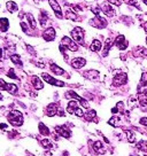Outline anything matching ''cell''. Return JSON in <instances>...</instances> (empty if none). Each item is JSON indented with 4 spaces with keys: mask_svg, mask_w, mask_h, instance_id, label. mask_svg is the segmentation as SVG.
Wrapping results in <instances>:
<instances>
[{
    "mask_svg": "<svg viewBox=\"0 0 147 156\" xmlns=\"http://www.w3.org/2000/svg\"><path fill=\"white\" fill-rule=\"evenodd\" d=\"M7 76L9 77V78H12V79H17V77H16V75H15V70L12 68V69H9V71L7 72Z\"/></svg>",
    "mask_w": 147,
    "mask_h": 156,
    "instance_id": "obj_35",
    "label": "cell"
},
{
    "mask_svg": "<svg viewBox=\"0 0 147 156\" xmlns=\"http://www.w3.org/2000/svg\"><path fill=\"white\" fill-rule=\"evenodd\" d=\"M48 3H49V5H51V7H52V9L54 11V13H55V15L59 17V18H62L63 17V14H62V11H61V7L59 6V4L55 1V0H48Z\"/></svg>",
    "mask_w": 147,
    "mask_h": 156,
    "instance_id": "obj_11",
    "label": "cell"
},
{
    "mask_svg": "<svg viewBox=\"0 0 147 156\" xmlns=\"http://www.w3.org/2000/svg\"><path fill=\"white\" fill-rule=\"evenodd\" d=\"M84 76H85L86 78H89V79H96V78H98L99 72L96 71V70H89V71L84 72Z\"/></svg>",
    "mask_w": 147,
    "mask_h": 156,
    "instance_id": "obj_22",
    "label": "cell"
},
{
    "mask_svg": "<svg viewBox=\"0 0 147 156\" xmlns=\"http://www.w3.org/2000/svg\"><path fill=\"white\" fill-rule=\"evenodd\" d=\"M146 43H147V38H146Z\"/></svg>",
    "mask_w": 147,
    "mask_h": 156,
    "instance_id": "obj_51",
    "label": "cell"
},
{
    "mask_svg": "<svg viewBox=\"0 0 147 156\" xmlns=\"http://www.w3.org/2000/svg\"><path fill=\"white\" fill-rule=\"evenodd\" d=\"M128 80V76L127 74H120V75H116L113 79V84L114 86H121V85H124Z\"/></svg>",
    "mask_w": 147,
    "mask_h": 156,
    "instance_id": "obj_7",
    "label": "cell"
},
{
    "mask_svg": "<svg viewBox=\"0 0 147 156\" xmlns=\"http://www.w3.org/2000/svg\"><path fill=\"white\" fill-rule=\"evenodd\" d=\"M66 98L67 99H75V100H77V101H79L80 102V105L84 107V108H89L90 107V105H89V102H87L86 100H84L83 98H80L76 92H74V91H68L67 93H66Z\"/></svg>",
    "mask_w": 147,
    "mask_h": 156,
    "instance_id": "obj_3",
    "label": "cell"
},
{
    "mask_svg": "<svg viewBox=\"0 0 147 156\" xmlns=\"http://www.w3.org/2000/svg\"><path fill=\"white\" fill-rule=\"evenodd\" d=\"M115 45L117 46V48H119V49L124 51V49L128 47V41L125 40L124 36L121 35V36H119V37H117V38L115 39Z\"/></svg>",
    "mask_w": 147,
    "mask_h": 156,
    "instance_id": "obj_10",
    "label": "cell"
},
{
    "mask_svg": "<svg viewBox=\"0 0 147 156\" xmlns=\"http://www.w3.org/2000/svg\"><path fill=\"white\" fill-rule=\"evenodd\" d=\"M3 56V51H1V48H0V57Z\"/></svg>",
    "mask_w": 147,
    "mask_h": 156,
    "instance_id": "obj_47",
    "label": "cell"
},
{
    "mask_svg": "<svg viewBox=\"0 0 147 156\" xmlns=\"http://www.w3.org/2000/svg\"><path fill=\"white\" fill-rule=\"evenodd\" d=\"M39 21H40V24L42 25H45L46 22H47V13L45 11H42L40 13V16H39Z\"/></svg>",
    "mask_w": 147,
    "mask_h": 156,
    "instance_id": "obj_32",
    "label": "cell"
},
{
    "mask_svg": "<svg viewBox=\"0 0 147 156\" xmlns=\"http://www.w3.org/2000/svg\"><path fill=\"white\" fill-rule=\"evenodd\" d=\"M11 60H12L13 63H15L16 66L22 67V62H21V59H20V56H18V55H16V54L11 55Z\"/></svg>",
    "mask_w": 147,
    "mask_h": 156,
    "instance_id": "obj_30",
    "label": "cell"
},
{
    "mask_svg": "<svg viewBox=\"0 0 147 156\" xmlns=\"http://www.w3.org/2000/svg\"><path fill=\"white\" fill-rule=\"evenodd\" d=\"M3 99H4V97L1 95V93H0V100H3Z\"/></svg>",
    "mask_w": 147,
    "mask_h": 156,
    "instance_id": "obj_48",
    "label": "cell"
},
{
    "mask_svg": "<svg viewBox=\"0 0 147 156\" xmlns=\"http://www.w3.org/2000/svg\"><path fill=\"white\" fill-rule=\"evenodd\" d=\"M38 128H39V132H40V134H43V136H49V134H51L49 129H48L47 126H45V124H44V123H39Z\"/></svg>",
    "mask_w": 147,
    "mask_h": 156,
    "instance_id": "obj_23",
    "label": "cell"
},
{
    "mask_svg": "<svg viewBox=\"0 0 147 156\" xmlns=\"http://www.w3.org/2000/svg\"><path fill=\"white\" fill-rule=\"evenodd\" d=\"M66 18L76 21V20H77V15H76V13H75L73 9H68V11L66 12Z\"/></svg>",
    "mask_w": 147,
    "mask_h": 156,
    "instance_id": "obj_27",
    "label": "cell"
},
{
    "mask_svg": "<svg viewBox=\"0 0 147 156\" xmlns=\"http://www.w3.org/2000/svg\"><path fill=\"white\" fill-rule=\"evenodd\" d=\"M55 131L59 136H61L62 138H66V139H69L71 137V131L68 126L66 125H60V126H55Z\"/></svg>",
    "mask_w": 147,
    "mask_h": 156,
    "instance_id": "obj_5",
    "label": "cell"
},
{
    "mask_svg": "<svg viewBox=\"0 0 147 156\" xmlns=\"http://www.w3.org/2000/svg\"><path fill=\"white\" fill-rule=\"evenodd\" d=\"M71 37L73 39L79 44V45H84V30L79 26L75 28L73 31H71Z\"/></svg>",
    "mask_w": 147,
    "mask_h": 156,
    "instance_id": "obj_2",
    "label": "cell"
},
{
    "mask_svg": "<svg viewBox=\"0 0 147 156\" xmlns=\"http://www.w3.org/2000/svg\"><path fill=\"white\" fill-rule=\"evenodd\" d=\"M6 91H7L8 93H11V94H15V93L17 92V86H16L15 84H7Z\"/></svg>",
    "mask_w": 147,
    "mask_h": 156,
    "instance_id": "obj_26",
    "label": "cell"
},
{
    "mask_svg": "<svg viewBox=\"0 0 147 156\" xmlns=\"http://www.w3.org/2000/svg\"><path fill=\"white\" fill-rule=\"evenodd\" d=\"M42 77H43V79L46 82V83H48L49 85H54V86H60V87H62V86H65L66 84L63 83V82H60V80H56V79H54L52 76H49L48 74H42Z\"/></svg>",
    "mask_w": 147,
    "mask_h": 156,
    "instance_id": "obj_6",
    "label": "cell"
},
{
    "mask_svg": "<svg viewBox=\"0 0 147 156\" xmlns=\"http://www.w3.org/2000/svg\"><path fill=\"white\" fill-rule=\"evenodd\" d=\"M6 6H7V9H8L11 13H15V12L18 9V6H17L14 1H8V3L6 4Z\"/></svg>",
    "mask_w": 147,
    "mask_h": 156,
    "instance_id": "obj_24",
    "label": "cell"
},
{
    "mask_svg": "<svg viewBox=\"0 0 147 156\" xmlns=\"http://www.w3.org/2000/svg\"><path fill=\"white\" fill-rule=\"evenodd\" d=\"M90 24H91L92 26H94V28L103 29V28L107 26V21H106L103 17H101L100 15H98V16H96L94 18H92V20L90 21Z\"/></svg>",
    "mask_w": 147,
    "mask_h": 156,
    "instance_id": "obj_4",
    "label": "cell"
},
{
    "mask_svg": "<svg viewBox=\"0 0 147 156\" xmlns=\"http://www.w3.org/2000/svg\"><path fill=\"white\" fill-rule=\"evenodd\" d=\"M133 156H138V155H133Z\"/></svg>",
    "mask_w": 147,
    "mask_h": 156,
    "instance_id": "obj_50",
    "label": "cell"
},
{
    "mask_svg": "<svg viewBox=\"0 0 147 156\" xmlns=\"http://www.w3.org/2000/svg\"><path fill=\"white\" fill-rule=\"evenodd\" d=\"M140 124H141V125H144V126H147V117H142L140 119Z\"/></svg>",
    "mask_w": 147,
    "mask_h": 156,
    "instance_id": "obj_42",
    "label": "cell"
},
{
    "mask_svg": "<svg viewBox=\"0 0 147 156\" xmlns=\"http://www.w3.org/2000/svg\"><path fill=\"white\" fill-rule=\"evenodd\" d=\"M125 134H127V137H128V140L130 141V142H134V134H133V132H131V131H125Z\"/></svg>",
    "mask_w": 147,
    "mask_h": 156,
    "instance_id": "obj_34",
    "label": "cell"
},
{
    "mask_svg": "<svg viewBox=\"0 0 147 156\" xmlns=\"http://www.w3.org/2000/svg\"><path fill=\"white\" fill-rule=\"evenodd\" d=\"M90 49L93 51V52H99L101 49V41L98 40V39H94L90 46Z\"/></svg>",
    "mask_w": 147,
    "mask_h": 156,
    "instance_id": "obj_19",
    "label": "cell"
},
{
    "mask_svg": "<svg viewBox=\"0 0 147 156\" xmlns=\"http://www.w3.org/2000/svg\"><path fill=\"white\" fill-rule=\"evenodd\" d=\"M6 86H7V83H5L4 79H0V91H6Z\"/></svg>",
    "mask_w": 147,
    "mask_h": 156,
    "instance_id": "obj_38",
    "label": "cell"
},
{
    "mask_svg": "<svg viewBox=\"0 0 147 156\" xmlns=\"http://www.w3.org/2000/svg\"><path fill=\"white\" fill-rule=\"evenodd\" d=\"M93 149H94V151H96L97 154H105V153H106V149H105V147L102 146L101 141H96V142L93 143Z\"/></svg>",
    "mask_w": 147,
    "mask_h": 156,
    "instance_id": "obj_15",
    "label": "cell"
},
{
    "mask_svg": "<svg viewBox=\"0 0 147 156\" xmlns=\"http://www.w3.org/2000/svg\"><path fill=\"white\" fill-rule=\"evenodd\" d=\"M55 36H56V32H55V30L53 28H48L44 31V34H43V38L46 40V41H52L55 39Z\"/></svg>",
    "mask_w": 147,
    "mask_h": 156,
    "instance_id": "obj_9",
    "label": "cell"
},
{
    "mask_svg": "<svg viewBox=\"0 0 147 156\" xmlns=\"http://www.w3.org/2000/svg\"><path fill=\"white\" fill-rule=\"evenodd\" d=\"M31 83H32V85L35 86V88H37V90H42V88L44 87L42 80H40L37 76H34V77L31 78Z\"/></svg>",
    "mask_w": 147,
    "mask_h": 156,
    "instance_id": "obj_17",
    "label": "cell"
},
{
    "mask_svg": "<svg viewBox=\"0 0 147 156\" xmlns=\"http://www.w3.org/2000/svg\"><path fill=\"white\" fill-rule=\"evenodd\" d=\"M8 122L12 124L13 126H21L23 124V115L18 110H13L8 114L7 116Z\"/></svg>",
    "mask_w": 147,
    "mask_h": 156,
    "instance_id": "obj_1",
    "label": "cell"
},
{
    "mask_svg": "<svg viewBox=\"0 0 147 156\" xmlns=\"http://www.w3.org/2000/svg\"><path fill=\"white\" fill-rule=\"evenodd\" d=\"M61 43H62V45H65L66 47H68V48H69L70 51H73V52H77V51H78L77 44L74 43V40H71V39L68 38V37H63Z\"/></svg>",
    "mask_w": 147,
    "mask_h": 156,
    "instance_id": "obj_8",
    "label": "cell"
},
{
    "mask_svg": "<svg viewBox=\"0 0 147 156\" xmlns=\"http://www.w3.org/2000/svg\"><path fill=\"white\" fill-rule=\"evenodd\" d=\"M144 94H145V95H146V97H147V88H146V90H145V91H144Z\"/></svg>",
    "mask_w": 147,
    "mask_h": 156,
    "instance_id": "obj_46",
    "label": "cell"
},
{
    "mask_svg": "<svg viewBox=\"0 0 147 156\" xmlns=\"http://www.w3.org/2000/svg\"><path fill=\"white\" fill-rule=\"evenodd\" d=\"M21 28H22V30H23V32H28V25H26V23L21 22Z\"/></svg>",
    "mask_w": 147,
    "mask_h": 156,
    "instance_id": "obj_40",
    "label": "cell"
},
{
    "mask_svg": "<svg viewBox=\"0 0 147 156\" xmlns=\"http://www.w3.org/2000/svg\"><path fill=\"white\" fill-rule=\"evenodd\" d=\"M108 1L110 4H113V5H115V6H121L123 0H108Z\"/></svg>",
    "mask_w": 147,
    "mask_h": 156,
    "instance_id": "obj_37",
    "label": "cell"
},
{
    "mask_svg": "<svg viewBox=\"0 0 147 156\" xmlns=\"http://www.w3.org/2000/svg\"><path fill=\"white\" fill-rule=\"evenodd\" d=\"M66 51H67V47L61 44V45H60V52H61L62 54H66Z\"/></svg>",
    "mask_w": 147,
    "mask_h": 156,
    "instance_id": "obj_43",
    "label": "cell"
},
{
    "mask_svg": "<svg viewBox=\"0 0 147 156\" xmlns=\"http://www.w3.org/2000/svg\"><path fill=\"white\" fill-rule=\"evenodd\" d=\"M142 1H144V3L146 4V5H147V0H142Z\"/></svg>",
    "mask_w": 147,
    "mask_h": 156,
    "instance_id": "obj_49",
    "label": "cell"
},
{
    "mask_svg": "<svg viewBox=\"0 0 147 156\" xmlns=\"http://www.w3.org/2000/svg\"><path fill=\"white\" fill-rule=\"evenodd\" d=\"M17 134H18V133H17V131H14V130H13L12 132H9V133H8V137H9V139H13V138H14L15 136H17Z\"/></svg>",
    "mask_w": 147,
    "mask_h": 156,
    "instance_id": "obj_41",
    "label": "cell"
},
{
    "mask_svg": "<svg viewBox=\"0 0 147 156\" xmlns=\"http://www.w3.org/2000/svg\"><path fill=\"white\" fill-rule=\"evenodd\" d=\"M75 115L78 116V117H83V116H84V113H83V110H82L80 108H77V110L75 111Z\"/></svg>",
    "mask_w": 147,
    "mask_h": 156,
    "instance_id": "obj_39",
    "label": "cell"
},
{
    "mask_svg": "<svg viewBox=\"0 0 147 156\" xmlns=\"http://www.w3.org/2000/svg\"><path fill=\"white\" fill-rule=\"evenodd\" d=\"M86 65V60L83 57H75L71 60V66L75 69H80Z\"/></svg>",
    "mask_w": 147,
    "mask_h": 156,
    "instance_id": "obj_12",
    "label": "cell"
},
{
    "mask_svg": "<svg viewBox=\"0 0 147 156\" xmlns=\"http://www.w3.org/2000/svg\"><path fill=\"white\" fill-rule=\"evenodd\" d=\"M108 124H109V125H111V126H119L120 125V117H117V116L111 117L109 119Z\"/></svg>",
    "mask_w": 147,
    "mask_h": 156,
    "instance_id": "obj_28",
    "label": "cell"
},
{
    "mask_svg": "<svg viewBox=\"0 0 147 156\" xmlns=\"http://www.w3.org/2000/svg\"><path fill=\"white\" fill-rule=\"evenodd\" d=\"M140 83H141V85H142V86H146V85H147V74H146V72H144V74L141 75Z\"/></svg>",
    "mask_w": 147,
    "mask_h": 156,
    "instance_id": "obj_36",
    "label": "cell"
},
{
    "mask_svg": "<svg viewBox=\"0 0 147 156\" xmlns=\"http://www.w3.org/2000/svg\"><path fill=\"white\" fill-rule=\"evenodd\" d=\"M111 46H113V41H111V39H107V40H106V44H105L103 56H107V54H108V52H109V49H110Z\"/></svg>",
    "mask_w": 147,
    "mask_h": 156,
    "instance_id": "obj_31",
    "label": "cell"
},
{
    "mask_svg": "<svg viewBox=\"0 0 147 156\" xmlns=\"http://www.w3.org/2000/svg\"><path fill=\"white\" fill-rule=\"evenodd\" d=\"M137 148L141 151H145L147 153V141L146 140H140L138 143H137Z\"/></svg>",
    "mask_w": 147,
    "mask_h": 156,
    "instance_id": "obj_25",
    "label": "cell"
},
{
    "mask_svg": "<svg viewBox=\"0 0 147 156\" xmlns=\"http://www.w3.org/2000/svg\"><path fill=\"white\" fill-rule=\"evenodd\" d=\"M77 108H78V106H77V102H76L75 100H73V101H70V102L68 103L67 111H68L69 114H75V111L77 110Z\"/></svg>",
    "mask_w": 147,
    "mask_h": 156,
    "instance_id": "obj_20",
    "label": "cell"
},
{
    "mask_svg": "<svg viewBox=\"0 0 147 156\" xmlns=\"http://www.w3.org/2000/svg\"><path fill=\"white\" fill-rule=\"evenodd\" d=\"M101 11H102L107 16H109V17H111V16L115 15V11H114L113 6H110V5H102V6H101Z\"/></svg>",
    "mask_w": 147,
    "mask_h": 156,
    "instance_id": "obj_14",
    "label": "cell"
},
{
    "mask_svg": "<svg viewBox=\"0 0 147 156\" xmlns=\"http://www.w3.org/2000/svg\"><path fill=\"white\" fill-rule=\"evenodd\" d=\"M96 117H97V113H96V110H89L87 113L84 114V118H85L87 122H92Z\"/></svg>",
    "mask_w": 147,
    "mask_h": 156,
    "instance_id": "obj_18",
    "label": "cell"
},
{
    "mask_svg": "<svg viewBox=\"0 0 147 156\" xmlns=\"http://www.w3.org/2000/svg\"><path fill=\"white\" fill-rule=\"evenodd\" d=\"M57 113H59V110H57V105L56 103H49L47 106V108H46V115L48 117L55 116Z\"/></svg>",
    "mask_w": 147,
    "mask_h": 156,
    "instance_id": "obj_13",
    "label": "cell"
},
{
    "mask_svg": "<svg viewBox=\"0 0 147 156\" xmlns=\"http://www.w3.org/2000/svg\"><path fill=\"white\" fill-rule=\"evenodd\" d=\"M51 70L55 74V75H59V76H61V75H65V70L63 69H61L59 66H56V65H54V63H52L51 65Z\"/></svg>",
    "mask_w": 147,
    "mask_h": 156,
    "instance_id": "obj_21",
    "label": "cell"
},
{
    "mask_svg": "<svg viewBox=\"0 0 147 156\" xmlns=\"http://www.w3.org/2000/svg\"><path fill=\"white\" fill-rule=\"evenodd\" d=\"M26 18H28V22H29V24H30V26H31V29H36V21H35V17L32 16V14H28L26 15Z\"/></svg>",
    "mask_w": 147,
    "mask_h": 156,
    "instance_id": "obj_29",
    "label": "cell"
},
{
    "mask_svg": "<svg viewBox=\"0 0 147 156\" xmlns=\"http://www.w3.org/2000/svg\"><path fill=\"white\" fill-rule=\"evenodd\" d=\"M8 28H9V21L5 17L0 18V30H1L3 32H6L8 30Z\"/></svg>",
    "mask_w": 147,
    "mask_h": 156,
    "instance_id": "obj_16",
    "label": "cell"
},
{
    "mask_svg": "<svg viewBox=\"0 0 147 156\" xmlns=\"http://www.w3.org/2000/svg\"><path fill=\"white\" fill-rule=\"evenodd\" d=\"M5 129H7V124L1 123V124H0V130H5Z\"/></svg>",
    "mask_w": 147,
    "mask_h": 156,
    "instance_id": "obj_44",
    "label": "cell"
},
{
    "mask_svg": "<svg viewBox=\"0 0 147 156\" xmlns=\"http://www.w3.org/2000/svg\"><path fill=\"white\" fill-rule=\"evenodd\" d=\"M144 29H145V31H146V32H147V22L144 24Z\"/></svg>",
    "mask_w": 147,
    "mask_h": 156,
    "instance_id": "obj_45",
    "label": "cell"
},
{
    "mask_svg": "<svg viewBox=\"0 0 147 156\" xmlns=\"http://www.w3.org/2000/svg\"><path fill=\"white\" fill-rule=\"evenodd\" d=\"M40 143H42V146H43L44 148H46V149H51V148L53 147L52 142H51L48 139H43V140L40 141Z\"/></svg>",
    "mask_w": 147,
    "mask_h": 156,
    "instance_id": "obj_33",
    "label": "cell"
}]
</instances>
